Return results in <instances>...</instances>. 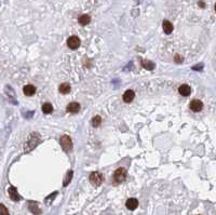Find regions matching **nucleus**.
I'll use <instances>...</instances> for the list:
<instances>
[{"mask_svg":"<svg viewBox=\"0 0 216 215\" xmlns=\"http://www.w3.org/2000/svg\"><path fill=\"white\" fill-rule=\"evenodd\" d=\"M126 171L123 168H119L115 171L114 175H112V182L115 184H121L126 181Z\"/></svg>","mask_w":216,"mask_h":215,"instance_id":"obj_1","label":"nucleus"},{"mask_svg":"<svg viewBox=\"0 0 216 215\" xmlns=\"http://www.w3.org/2000/svg\"><path fill=\"white\" fill-rule=\"evenodd\" d=\"M103 181H104V176H103L102 173H100V172H92L90 174V183L94 187L100 186V185L103 183Z\"/></svg>","mask_w":216,"mask_h":215,"instance_id":"obj_2","label":"nucleus"},{"mask_svg":"<svg viewBox=\"0 0 216 215\" xmlns=\"http://www.w3.org/2000/svg\"><path fill=\"white\" fill-rule=\"evenodd\" d=\"M59 143H61L62 148L64 149L66 152L70 151L71 148H73V142H71V138L68 135H63V136L61 137V140H59Z\"/></svg>","mask_w":216,"mask_h":215,"instance_id":"obj_3","label":"nucleus"},{"mask_svg":"<svg viewBox=\"0 0 216 215\" xmlns=\"http://www.w3.org/2000/svg\"><path fill=\"white\" fill-rule=\"evenodd\" d=\"M80 43H81L80 39L77 36H71V37H69L67 39V45L71 50H77L80 47Z\"/></svg>","mask_w":216,"mask_h":215,"instance_id":"obj_4","label":"nucleus"},{"mask_svg":"<svg viewBox=\"0 0 216 215\" xmlns=\"http://www.w3.org/2000/svg\"><path fill=\"white\" fill-rule=\"evenodd\" d=\"M189 107L191 110L198 113V111H201L202 108H203V103H202L201 101H199V99H193V101L190 102Z\"/></svg>","mask_w":216,"mask_h":215,"instance_id":"obj_5","label":"nucleus"},{"mask_svg":"<svg viewBox=\"0 0 216 215\" xmlns=\"http://www.w3.org/2000/svg\"><path fill=\"white\" fill-rule=\"evenodd\" d=\"M126 206L129 209V210H131V211H134L135 209H137V206H138L137 199H135V198L128 199V200H126Z\"/></svg>","mask_w":216,"mask_h":215,"instance_id":"obj_6","label":"nucleus"},{"mask_svg":"<svg viewBox=\"0 0 216 215\" xmlns=\"http://www.w3.org/2000/svg\"><path fill=\"white\" fill-rule=\"evenodd\" d=\"M8 192H9L10 198H11L13 201H19L21 200V196L19 195V192H17V190H16L15 187L11 186L9 188V190H8Z\"/></svg>","mask_w":216,"mask_h":215,"instance_id":"obj_7","label":"nucleus"},{"mask_svg":"<svg viewBox=\"0 0 216 215\" xmlns=\"http://www.w3.org/2000/svg\"><path fill=\"white\" fill-rule=\"evenodd\" d=\"M66 110L70 113H77L79 110H80V104L77 102H73L70 104L67 105V108Z\"/></svg>","mask_w":216,"mask_h":215,"instance_id":"obj_8","label":"nucleus"},{"mask_svg":"<svg viewBox=\"0 0 216 215\" xmlns=\"http://www.w3.org/2000/svg\"><path fill=\"white\" fill-rule=\"evenodd\" d=\"M178 92L183 96H188L191 93V89H190V87L188 84H182L181 87L178 88Z\"/></svg>","mask_w":216,"mask_h":215,"instance_id":"obj_9","label":"nucleus"},{"mask_svg":"<svg viewBox=\"0 0 216 215\" xmlns=\"http://www.w3.org/2000/svg\"><path fill=\"white\" fill-rule=\"evenodd\" d=\"M135 97V93L132 90H126L123 94V101L126 103H131Z\"/></svg>","mask_w":216,"mask_h":215,"instance_id":"obj_10","label":"nucleus"},{"mask_svg":"<svg viewBox=\"0 0 216 215\" xmlns=\"http://www.w3.org/2000/svg\"><path fill=\"white\" fill-rule=\"evenodd\" d=\"M162 27H163V30H164V33L165 34H168V35H170V34L173 31V29H174V26H173V24L171 23L170 21H163V23H162Z\"/></svg>","mask_w":216,"mask_h":215,"instance_id":"obj_11","label":"nucleus"},{"mask_svg":"<svg viewBox=\"0 0 216 215\" xmlns=\"http://www.w3.org/2000/svg\"><path fill=\"white\" fill-rule=\"evenodd\" d=\"M23 92L26 96H31L36 93V88L33 84H27L23 88Z\"/></svg>","mask_w":216,"mask_h":215,"instance_id":"obj_12","label":"nucleus"},{"mask_svg":"<svg viewBox=\"0 0 216 215\" xmlns=\"http://www.w3.org/2000/svg\"><path fill=\"white\" fill-rule=\"evenodd\" d=\"M70 90H71L70 84L67 83V82L62 83V84L59 85V88H58V91L62 93V94H68V93L70 92Z\"/></svg>","mask_w":216,"mask_h":215,"instance_id":"obj_13","label":"nucleus"},{"mask_svg":"<svg viewBox=\"0 0 216 215\" xmlns=\"http://www.w3.org/2000/svg\"><path fill=\"white\" fill-rule=\"evenodd\" d=\"M90 22H91V16L90 15H88V14H83V15H81V16L79 17V23H80L82 26L88 25Z\"/></svg>","mask_w":216,"mask_h":215,"instance_id":"obj_14","label":"nucleus"},{"mask_svg":"<svg viewBox=\"0 0 216 215\" xmlns=\"http://www.w3.org/2000/svg\"><path fill=\"white\" fill-rule=\"evenodd\" d=\"M29 210H30L34 214H37V215L41 213L40 209L38 208V204L36 203V202H29Z\"/></svg>","mask_w":216,"mask_h":215,"instance_id":"obj_15","label":"nucleus"},{"mask_svg":"<svg viewBox=\"0 0 216 215\" xmlns=\"http://www.w3.org/2000/svg\"><path fill=\"white\" fill-rule=\"evenodd\" d=\"M42 111L44 113H47V115H49V113H51L53 111V106L50 104V103H44V104L42 105Z\"/></svg>","mask_w":216,"mask_h":215,"instance_id":"obj_16","label":"nucleus"},{"mask_svg":"<svg viewBox=\"0 0 216 215\" xmlns=\"http://www.w3.org/2000/svg\"><path fill=\"white\" fill-rule=\"evenodd\" d=\"M101 122H102V118L100 116H95L94 118L92 119V125L94 128H97L101 125Z\"/></svg>","mask_w":216,"mask_h":215,"instance_id":"obj_17","label":"nucleus"},{"mask_svg":"<svg viewBox=\"0 0 216 215\" xmlns=\"http://www.w3.org/2000/svg\"><path fill=\"white\" fill-rule=\"evenodd\" d=\"M71 177H73V171H69V172L67 173L66 178H65V181H64V186H67V185L69 184V182H70Z\"/></svg>","mask_w":216,"mask_h":215,"instance_id":"obj_18","label":"nucleus"},{"mask_svg":"<svg viewBox=\"0 0 216 215\" xmlns=\"http://www.w3.org/2000/svg\"><path fill=\"white\" fill-rule=\"evenodd\" d=\"M0 215H10L8 209L3 204H0Z\"/></svg>","mask_w":216,"mask_h":215,"instance_id":"obj_19","label":"nucleus"}]
</instances>
